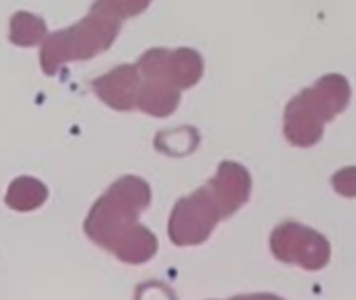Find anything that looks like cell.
<instances>
[{
  "mask_svg": "<svg viewBox=\"0 0 356 300\" xmlns=\"http://www.w3.org/2000/svg\"><path fill=\"white\" fill-rule=\"evenodd\" d=\"M151 202V187L138 177L118 179L97 200L84 221L86 235L128 265H143L157 252V237L138 225L140 212Z\"/></svg>",
  "mask_w": 356,
  "mask_h": 300,
  "instance_id": "6da1fadb",
  "label": "cell"
},
{
  "mask_svg": "<svg viewBox=\"0 0 356 300\" xmlns=\"http://www.w3.org/2000/svg\"><path fill=\"white\" fill-rule=\"evenodd\" d=\"M122 19L103 3L97 0L90 13L72 28L59 30L44 38L40 51V65L44 74L53 76L67 61L90 59L107 51L120 34Z\"/></svg>",
  "mask_w": 356,
  "mask_h": 300,
  "instance_id": "7a4b0ae2",
  "label": "cell"
},
{
  "mask_svg": "<svg viewBox=\"0 0 356 300\" xmlns=\"http://www.w3.org/2000/svg\"><path fill=\"white\" fill-rule=\"evenodd\" d=\"M348 82L339 76H325L314 88L298 95L285 111V134L293 145H312L323 132V124L348 103Z\"/></svg>",
  "mask_w": 356,
  "mask_h": 300,
  "instance_id": "3957f363",
  "label": "cell"
},
{
  "mask_svg": "<svg viewBox=\"0 0 356 300\" xmlns=\"http://www.w3.org/2000/svg\"><path fill=\"white\" fill-rule=\"evenodd\" d=\"M220 219L222 212L206 185L176 202L170 214L168 235L176 246H195L210 237Z\"/></svg>",
  "mask_w": 356,
  "mask_h": 300,
  "instance_id": "277c9868",
  "label": "cell"
},
{
  "mask_svg": "<svg viewBox=\"0 0 356 300\" xmlns=\"http://www.w3.org/2000/svg\"><path fill=\"white\" fill-rule=\"evenodd\" d=\"M270 248L279 260L298 262L304 269H321L329 260V246L323 235L298 223H285L275 229Z\"/></svg>",
  "mask_w": 356,
  "mask_h": 300,
  "instance_id": "5b68a950",
  "label": "cell"
},
{
  "mask_svg": "<svg viewBox=\"0 0 356 300\" xmlns=\"http://www.w3.org/2000/svg\"><path fill=\"white\" fill-rule=\"evenodd\" d=\"M92 88L97 97L113 109L128 111L136 107V97L140 88V74L136 63H124L109 74L99 76L97 80H92Z\"/></svg>",
  "mask_w": 356,
  "mask_h": 300,
  "instance_id": "8992f818",
  "label": "cell"
},
{
  "mask_svg": "<svg viewBox=\"0 0 356 300\" xmlns=\"http://www.w3.org/2000/svg\"><path fill=\"white\" fill-rule=\"evenodd\" d=\"M208 189L212 191V196L222 212V219H227L248 202L250 189H252V179H250V173L241 164L222 162L218 166L216 177L208 183Z\"/></svg>",
  "mask_w": 356,
  "mask_h": 300,
  "instance_id": "52a82bcc",
  "label": "cell"
},
{
  "mask_svg": "<svg viewBox=\"0 0 356 300\" xmlns=\"http://www.w3.org/2000/svg\"><path fill=\"white\" fill-rule=\"evenodd\" d=\"M181 103V88L159 80H145L140 78V88L136 97V107L149 116L165 118L176 111Z\"/></svg>",
  "mask_w": 356,
  "mask_h": 300,
  "instance_id": "ba28073f",
  "label": "cell"
},
{
  "mask_svg": "<svg viewBox=\"0 0 356 300\" xmlns=\"http://www.w3.org/2000/svg\"><path fill=\"white\" fill-rule=\"evenodd\" d=\"M168 72L174 80V84L185 90L195 86L204 76V59L193 49H176L168 51Z\"/></svg>",
  "mask_w": 356,
  "mask_h": 300,
  "instance_id": "9c48e42d",
  "label": "cell"
},
{
  "mask_svg": "<svg viewBox=\"0 0 356 300\" xmlns=\"http://www.w3.org/2000/svg\"><path fill=\"white\" fill-rule=\"evenodd\" d=\"M49 198V189L42 181L32 179V177H19L9 185L7 191V206L19 212H30L40 208Z\"/></svg>",
  "mask_w": 356,
  "mask_h": 300,
  "instance_id": "30bf717a",
  "label": "cell"
},
{
  "mask_svg": "<svg viewBox=\"0 0 356 300\" xmlns=\"http://www.w3.org/2000/svg\"><path fill=\"white\" fill-rule=\"evenodd\" d=\"M47 24L42 17L19 11L11 17V42L17 47H36L47 38Z\"/></svg>",
  "mask_w": 356,
  "mask_h": 300,
  "instance_id": "8fae6325",
  "label": "cell"
},
{
  "mask_svg": "<svg viewBox=\"0 0 356 300\" xmlns=\"http://www.w3.org/2000/svg\"><path fill=\"white\" fill-rule=\"evenodd\" d=\"M103 3L124 22L128 17L140 15L149 7L151 0H103Z\"/></svg>",
  "mask_w": 356,
  "mask_h": 300,
  "instance_id": "7c38bea8",
  "label": "cell"
},
{
  "mask_svg": "<svg viewBox=\"0 0 356 300\" xmlns=\"http://www.w3.org/2000/svg\"><path fill=\"white\" fill-rule=\"evenodd\" d=\"M333 185L341 196H356V168L339 171L333 177Z\"/></svg>",
  "mask_w": 356,
  "mask_h": 300,
  "instance_id": "4fadbf2b",
  "label": "cell"
}]
</instances>
